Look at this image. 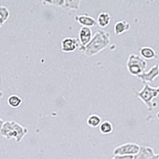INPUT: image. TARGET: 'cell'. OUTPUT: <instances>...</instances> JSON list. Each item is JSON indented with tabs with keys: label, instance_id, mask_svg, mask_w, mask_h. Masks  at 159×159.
<instances>
[{
	"label": "cell",
	"instance_id": "obj_1",
	"mask_svg": "<svg viewBox=\"0 0 159 159\" xmlns=\"http://www.w3.org/2000/svg\"><path fill=\"white\" fill-rule=\"evenodd\" d=\"M111 34L102 30H98L89 45L80 49L88 57H93L110 45Z\"/></svg>",
	"mask_w": 159,
	"mask_h": 159
},
{
	"label": "cell",
	"instance_id": "obj_2",
	"mask_svg": "<svg viewBox=\"0 0 159 159\" xmlns=\"http://www.w3.org/2000/svg\"><path fill=\"white\" fill-rule=\"evenodd\" d=\"M28 133V129L15 121L5 122L0 130V134L7 139H15L17 143H21Z\"/></svg>",
	"mask_w": 159,
	"mask_h": 159
},
{
	"label": "cell",
	"instance_id": "obj_3",
	"mask_svg": "<svg viewBox=\"0 0 159 159\" xmlns=\"http://www.w3.org/2000/svg\"><path fill=\"white\" fill-rule=\"evenodd\" d=\"M143 89L141 91L134 90V93L146 104L149 111H151L154 107L157 106L154 103V99L159 96V86L153 88L148 83H143Z\"/></svg>",
	"mask_w": 159,
	"mask_h": 159
},
{
	"label": "cell",
	"instance_id": "obj_4",
	"mask_svg": "<svg viewBox=\"0 0 159 159\" xmlns=\"http://www.w3.org/2000/svg\"><path fill=\"white\" fill-rule=\"evenodd\" d=\"M127 67L130 74L138 76L145 72L147 67V62L139 55L131 53L128 57Z\"/></svg>",
	"mask_w": 159,
	"mask_h": 159
},
{
	"label": "cell",
	"instance_id": "obj_5",
	"mask_svg": "<svg viewBox=\"0 0 159 159\" xmlns=\"http://www.w3.org/2000/svg\"><path fill=\"white\" fill-rule=\"evenodd\" d=\"M140 150V146L137 143H127L120 145L113 150L114 155H124V156H134L139 153Z\"/></svg>",
	"mask_w": 159,
	"mask_h": 159
},
{
	"label": "cell",
	"instance_id": "obj_6",
	"mask_svg": "<svg viewBox=\"0 0 159 159\" xmlns=\"http://www.w3.org/2000/svg\"><path fill=\"white\" fill-rule=\"evenodd\" d=\"M80 2H81L80 0H52V1H43L42 3L57 6L65 10L77 11L80 9Z\"/></svg>",
	"mask_w": 159,
	"mask_h": 159
},
{
	"label": "cell",
	"instance_id": "obj_7",
	"mask_svg": "<svg viewBox=\"0 0 159 159\" xmlns=\"http://www.w3.org/2000/svg\"><path fill=\"white\" fill-rule=\"evenodd\" d=\"M79 40L76 38H65L61 41V51L64 52H72L80 49Z\"/></svg>",
	"mask_w": 159,
	"mask_h": 159
},
{
	"label": "cell",
	"instance_id": "obj_8",
	"mask_svg": "<svg viewBox=\"0 0 159 159\" xmlns=\"http://www.w3.org/2000/svg\"><path fill=\"white\" fill-rule=\"evenodd\" d=\"M92 29L89 27H84V26H82L79 32V42H80V50L83 48H84L85 46H87L89 44V42H91V40L92 39Z\"/></svg>",
	"mask_w": 159,
	"mask_h": 159
},
{
	"label": "cell",
	"instance_id": "obj_9",
	"mask_svg": "<svg viewBox=\"0 0 159 159\" xmlns=\"http://www.w3.org/2000/svg\"><path fill=\"white\" fill-rule=\"evenodd\" d=\"M159 76L158 65H156L151 68L148 72H143L142 74L137 76L143 83H151Z\"/></svg>",
	"mask_w": 159,
	"mask_h": 159
},
{
	"label": "cell",
	"instance_id": "obj_10",
	"mask_svg": "<svg viewBox=\"0 0 159 159\" xmlns=\"http://www.w3.org/2000/svg\"><path fill=\"white\" fill-rule=\"evenodd\" d=\"M74 20L80 25H81L82 26H84V27L91 28L92 26H95L97 24L96 20L88 14L76 15L74 17Z\"/></svg>",
	"mask_w": 159,
	"mask_h": 159
},
{
	"label": "cell",
	"instance_id": "obj_11",
	"mask_svg": "<svg viewBox=\"0 0 159 159\" xmlns=\"http://www.w3.org/2000/svg\"><path fill=\"white\" fill-rule=\"evenodd\" d=\"M156 155L155 152L150 147H140L139 153L134 156V159H149Z\"/></svg>",
	"mask_w": 159,
	"mask_h": 159
},
{
	"label": "cell",
	"instance_id": "obj_12",
	"mask_svg": "<svg viewBox=\"0 0 159 159\" xmlns=\"http://www.w3.org/2000/svg\"><path fill=\"white\" fill-rule=\"evenodd\" d=\"M97 24L101 28L107 27L111 22V16L107 12H101L97 17Z\"/></svg>",
	"mask_w": 159,
	"mask_h": 159
},
{
	"label": "cell",
	"instance_id": "obj_13",
	"mask_svg": "<svg viewBox=\"0 0 159 159\" xmlns=\"http://www.w3.org/2000/svg\"><path fill=\"white\" fill-rule=\"evenodd\" d=\"M130 28V24L128 22L123 20L116 22L114 25V32L116 35H120L126 31L129 30Z\"/></svg>",
	"mask_w": 159,
	"mask_h": 159
},
{
	"label": "cell",
	"instance_id": "obj_14",
	"mask_svg": "<svg viewBox=\"0 0 159 159\" xmlns=\"http://www.w3.org/2000/svg\"><path fill=\"white\" fill-rule=\"evenodd\" d=\"M139 52L144 60H152L157 57V54H156L154 49L150 46H143L139 49Z\"/></svg>",
	"mask_w": 159,
	"mask_h": 159
},
{
	"label": "cell",
	"instance_id": "obj_15",
	"mask_svg": "<svg viewBox=\"0 0 159 159\" xmlns=\"http://www.w3.org/2000/svg\"><path fill=\"white\" fill-rule=\"evenodd\" d=\"M102 123L101 117L96 114H92L87 119V124L92 128L99 127Z\"/></svg>",
	"mask_w": 159,
	"mask_h": 159
},
{
	"label": "cell",
	"instance_id": "obj_16",
	"mask_svg": "<svg viewBox=\"0 0 159 159\" xmlns=\"http://www.w3.org/2000/svg\"><path fill=\"white\" fill-rule=\"evenodd\" d=\"M7 103L11 107L16 108L22 104V99L18 95H11L7 99Z\"/></svg>",
	"mask_w": 159,
	"mask_h": 159
},
{
	"label": "cell",
	"instance_id": "obj_17",
	"mask_svg": "<svg viewBox=\"0 0 159 159\" xmlns=\"http://www.w3.org/2000/svg\"><path fill=\"white\" fill-rule=\"evenodd\" d=\"M99 131L103 134H111L113 131V125L111 122L107 121V120L102 122L100 126H99Z\"/></svg>",
	"mask_w": 159,
	"mask_h": 159
},
{
	"label": "cell",
	"instance_id": "obj_18",
	"mask_svg": "<svg viewBox=\"0 0 159 159\" xmlns=\"http://www.w3.org/2000/svg\"><path fill=\"white\" fill-rule=\"evenodd\" d=\"M10 17V11L8 8L4 6H0V27L5 23Z\"/></svg>",
	"mask_w": 159,
	"mask_h": 159
},
{
	"label": "cell",
	"instance_id": "obj_19",
	"mask_svg": "<svg viewBox=\"0 0 159 159\" xmlns=\"http://www.w3.org/2000/svg\"><path fill=\"white\" fill-rule=\"evenodd\" d=\"M111 159H134V156H124V155H114Z\"/></svg>",
	"mask_w": 159,
	"mask_h": 159
},
{
	"label": "cell",
	"instance_id": "obj_20",
	"mask_svg": "<svg viewBox=\"0 0 159 159\" xmlns=\"http://www.w3.org/2000/svg\"><path fill=\"white\" fill-rule=\"evenodd\" d=\"M5 122L3 121V119H2V118H0V130H1V129L2 128V127H3V124Z\"/></svg>",
	"mask_w": 159,
	"mask_h": 159
},
{
	"label": "cell",
	"instance_id": "obj_21",
	"mask_svg": "<svg viewBox=\"0 0 159 159\" xmlns=\"http://www.w3.org/2000/svg\"><path fill=\"white\" fill-rule=\"evenodd\" d=\"M149 159H159V158H158V157H157V154H156V155H154V157H150V158H149Z\"/></svg>",
	"mask_w": 159,
	"mask_h": 159
},
{
	"label": "cell",
	"instance_id": "obj_22",
	"mask_svg": "<svg viewBox=\"0 0 159 159\" xmlns=\"http://www.w3.org/2000/svg\"><path fill=\"white\" fill-rule=\"evenodd\" d=\"M3 96V92H2V91H0V99Z\"/></svg>",
	"mask_w": 159,
	"mask_h": 159
},
{
	"label": "cell",
	"instance_id": "obj_23",
	"mask_svg": "<svg viewBox=\"0 0 159 159\" xmlns=\"http://www.w3.org/2000/svg\"><path fill=\"white\" fill-rule=\"evenodd\" d=\"M156 116H157V119H159V111L157 112V115H156Z\"/></svg>",
	"mask_w": 159,
	"mask_h": 159
},
{
	"label": "cell",
	"instance_id": "obj_24",
	"mask_svg": "<svg viewBox=\"0 0 159 159\" xmlns=\"http://www.w3.org/2000/svg\"><path fill=\"white\" fill-rule=\"evenodd\" d=\"M157 157H158V158H159V154H157Z\"/></svg>",
	"mask_w": 159,
	"mask_h": 159
},
{
	"label": "cell",
	"instance_id": "obj_25",
	"mask_svg": "<svg viewBox=\"0 0 159 159\" xmlns=\"http://www.w3.org/2000/svg\"><path fill=\"white\" fill-rule=\"evenodd\" d=\"M158 71H159V65H158Z\"/></svg>",
	"mask_w": 159,
	"mask_h": 159
}]
</instances>
